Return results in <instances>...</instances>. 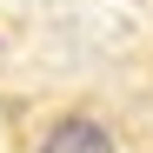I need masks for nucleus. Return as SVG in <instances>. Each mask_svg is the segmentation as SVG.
<instances>
[{
  "mask_svg": "<svg viewBox=\"0 0 153 153\" xmlns=\"http://www.w3.org/2000/svg\"><path fill=\"white\" fill-rule=\"evenodd\" d=\"M7 153H146V126L113 93H40L7 133Z\"/></svg>",
  "mask_w": 153,
  "mask_h": 153,
  "instance_id": "f257e3e1",
  "label": "nucleus"
}]
</instances>
